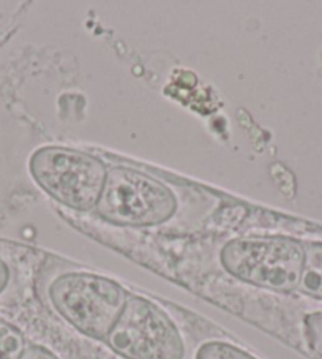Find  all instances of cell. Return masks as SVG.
<instances>
[{"label":"cell","mask_w":322,"mask_h":359,"mask_svg":"<svg viewBox=\"0 0 322 359\" xmlns=\"http://www.w3.org/2000/svg\"><path fill=\"white\" fill-rule=\"evenodd\" d=\"M41 304L71 330L104 344L130 296L114 278L83 266L55 259L45 262L35 280Z\"/></svg>","instance_id":"6da1fadb"},{"label":"cell","mask_w":322,"mask_h":359,"mask_svg":"<svg viewBox=\"0 0 322 359\" xmlns=\"http://www.w3.org/2000/svg\"><path fill=\"white\" fill-rule=\"evenodd\" d=\"M218 262L234 280L289 294L299 290L305 264V243L286 236L234 238L221 247Z\"/></svg>","instance_id":"7a4b0ae2"},{"label":"cell","mask_w":322,"mask_h":359,"mask_svg":"<svg viewBox=\"0 0 322 359\" xmlns=\"http://www.w3.org/2000/svg\"><path fill=\"white\" fill-rule=\"evenodd\" d=\"M177 206L174 190L160 179L130 166H113L95 210L111 225L146 228L169 222Z\"/></svg>","instance_id":"3957f363"},{"label":"cell","mask_w":322,"mask_h":359,"mask_svg":"<svg viewBox=\"0 0 322 359\" xmlns=\"http://www.w3.org/2000/svg\"><path fill=\"white\" fill-rule=\"evenodd\" d=\"M104 345L120 359H188L187 339L172 315L133 292Z\"/></svg>","instance_id":"277c9868"},{"label":"cell","mask_w":322,"mask_h":359,"mask_svg":"<svg viewBox=\"0 0 322 359\" xmlns=\"http://www.w3.org/2000/svg\"><path fill=\"white\" fill-rule=\"evenodd\" d=\"M29 172L52 200L73 210L89 212L100 200L108 168L89 152L65 146H45L30 156Z\"/></svg>","instance_id":"5b68a950"},{"label":"cell","mask_w":322,"mask_h":359,"mask_svg":"<svg viewBox=\"0 0 322 359\" xmlns=\"http://www.w3.org/2000/svg\"><path fill=\"white\" fill-rule=\"evenodd\" d=\"M297 292L322 301V243L305 244V264Z\"/></svg>","instance_id":"8992f818"},{"label":"cell","mask_w":322,"mask_h":359,"mask_svg":"<svg viewBox=\"0 0 322 359\" xmlns=\"http://www.w3.org/2000/svg\"><path fill=\"white\" fill-rule=\"evenodd\" d=\"M191 359H259L244 346L225 337H209L197 344Z\"/></svg>","instance_id":"52a82bcc"},{"label":"cell","mask_w":322,"mask_h":359,"mask_svg":"<svg viewBox=\"0 0 322 359\" xmlns=\"http://www.w3.org/2000/svg\"><path fill=\"white\" fill-rule=\"evenodd\" d=\"M27 344L29 340L21 327L0 317V359H20Z\"/></svg>","instance_id":"ba28073f"},{"label":"cell","mask_w":322,"mask_h":359,"mask_svg":"<svg viewBox=\"0 0 322 359\" xmlns=\"http://www.w3.org/2000/svg\"><path fill=\"white\" fill-rule=\"evenodd\" d=\"M305 334L309 348L322 358V312L313 313L305 320Z\"/></svg>","instance_id":"9c48e42d"},{"label":"cell","mask_w":322,"mask_h":359,"mask_svg":"<svg viewBox=\"0 0 322 359\" xmlns=\"http://www.w3.org/2000/svg\"><path fill=\"white\" fill-rule=\"evenodd\" d=\"M20 359H64V358H62L57 351H54L46 345L29 342Z\"/></svg>","instance_id":"30bf717a"},{"label":"cell","mask_w":322,"mask_h":359,"mask_svg":"<svg viewBox=\"0 0 322 359\" xmlns=\"http://www.w3.org/2000/svg\"><path fill=\"white\" fill-rule=\"evenodd\" d=\"M11 282H13V268L7 259L0 255V298L7 293Z\"/></svg>","instance_id":"8fae6325"}]
</instances>
